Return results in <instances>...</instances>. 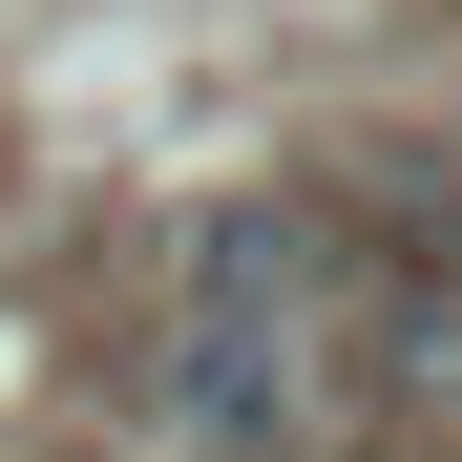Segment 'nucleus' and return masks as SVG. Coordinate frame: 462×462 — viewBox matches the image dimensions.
<instances>
[{
  "label": "nucleus",
  "mask_w": 462,
  "mask_h": 462,
  "mask_svg": "<svg viewBox=\"0 0 462 462\" xmlns=\"http://www.w3.org/2000/svg\"><path fill=\"white\" fill-rule=\"evenodd\" d=\"M169 420H189L210 462H253V441L294 462V337H231V316H189V337H169Z\"/></svg>",
  "instance_id": "obj_1"
}]
</instances>
